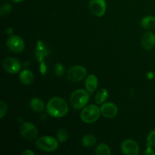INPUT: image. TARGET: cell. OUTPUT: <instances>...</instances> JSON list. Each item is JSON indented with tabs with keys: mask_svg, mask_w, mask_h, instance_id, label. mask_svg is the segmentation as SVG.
<instances>
[{
	"mask_svg": "<svg viewBox=\"0 0 155 155\" xmlns=\"http://www.w3.org/2000/svg\"><path fill=\"white\" fill-rule=\"evenodd\" d=\"M121 150L124 154L137 155L139 152V147L134 140L127 139L121 144Z\"/></svg>",
	"mask_w": 155,
	"mask_h": 155,
	"instance_id": "9",
	"label": "cell"
},
{
	"mask_svg": "<svg viewBox=\"0 0 155 155\" xmlns=\"http://www.w3.org/2000/svg\"><path fill=\"white\" fill-rule=\"evenodd\" d=\"M86 75V69L82 66H74L70 68L68 72V79L71 82H79L84 79Z\"/></svg>",
	"mask_w": 155,
	"mask_h": 155,
	"instance_id": "5",
	"label": "cell"
},
{
	"mask_svg": "<svg viewBox=\"0 0 155 155\" xmlns=\"http://www.w3.org/2000/svg\"><path fill=\"white\" fill-rule=\"evenodd\" d=\"M142 45L145 50H150L155 45V35L151 32H148L142 36Z\"/></svg>",
	"mask_w": 155,
	"mask_h": 155,
	"instance_id": "12",
	"label": "cell"
},
{
	"mask_svg": "<svg viewBox=\"0 0 155 155\" xmlns=\"http://www.w3.org/2000/svg\"><path fill=\"white\" fill-rule=\"evenodd\" d=\"M36 145L41 151L45 152H51L57 149L58 143L57 140L51 136H43L37 139Z\"/></svg>",
	"mask_w": 155,
	"mask_h": 155,
	"instance_id": "4",
	"label": "cell"
},
{
	"mask_svg": "<svg viewBox=\"0 0 155 155\" xmlns=\"http://www.w3.org/2000/svg\"><path fill=\"white\" fill-rule=\"evenodd\" d=\"M54 72L58 77H61L63 75L64 72V68L61 64H56L54 66Z\"/></svg>",
	"mask_w": 155,
	"mask_h": 155,
	"instance_id": "22",
	"label": "cell"
},
{
	"mask_svg": "<svg viewBox=\"0 0 155 155\" xmlns=\"http://www.w3.org/2000/svg\"><path fill=\"white\" fill-rule=\"evenodd\" d=\"M147 141H148V145L155 146V130L151 131L148 134V137H147Z\"/></svg>",
	"mask_w": 155,
	"mask_h": 155,
	"instance_id": "23",
	"label": "cell"
},
{
	"mask_svg": "<svg viewBox=\"0 0 155 155\" xmlns=\"http://www.w3.org/2000/svg\"><path fill=\"white\" fill-rule=\"evenodd\" d=\"M96 138L93 135H86L82 139V142L84 147L90 148V147L94 146L96 144Z\"/></svg>",
	"mask_w": 155,
	"mask_h": 155,
	"instance_id": "17",
	"label": "cell"
},
{
	"mask_svg": "<svg viewBox=\"0 0 155 155\" xmlns=\"http://www.w3.org/2000/svg\"><path fill=\"white\" fill-rule=\"evenodd\" d=\"M20 80L25 85H30L34 80V75L29 70H24L20 74Z\"/></svg>",
	"mask_w": 155,
	"mask_h": 155,
	"instance_id": "14",
	"label": "cell"
},
{
	"mask_svg": "<svg viewBox=\"0 0 155 155\" xmlns=\"http://www.w3.org/2000/svg\"><path fill=\"white\" fill-rule=\"evenodd\" d=\"M30 107L36 112H42L44 109V103L39 98H34L30 101Z\"/></svg>",
	"mask_w": 155,
	"mask_h": 155,
	"instance_id": "15",
	"label": "cell"
},
{
	"mask_svg": "<svg viewBox=\"0 0 155 155\" xmlns=\"http://www.w3.org/2000/svg\"><path fill=\"white\" fill-rule=\"evenodd\" d=\"M86 89L89 93H92L95 91L98 86V79L94 74H90L89 77H87L85 83Z\"/></svg>",
	"mask_w": 155,
	"mask_h": 155,
	"instance_id": "13",
	"label": "cell"
},
{
	"mask_svg": "<svg viewBox=\"0 0 155 155\" xmlns=\"http://www.w3.org/2000/svg\"><path fill=\"white\" fill-rule=\"evenodd\" d=\"M20 131H21L23 137L25 138L26 139H28V140H33L34 139H36L38 134L36 127L33 124L29 122L24 123L21 125Z\"/></svg>",
	"mask_w": 155,
	"mask_h": 155,
	"instance_id": "7",
	"label": "cell"
},
{
	"mask_svg": "<svg viewBox=\"0 0 155 155\" xmlns=\"http://www.w3.org/2000/svg\"><path fill=\"white\" fill-rule=\"evenodd\" d=\"M101 110V114L106 118L111 119V118L115 117L117 114L118 109L117 106L113 103H105L103 104L100 108Z\"/></svg>",
	"mask_w": 155,
	"mask_h": 155,
	"instance_id": "11",
	"label": "cell"
},
{
	"mask_svg": "<svg viewBox=\"0 0 155 155\" xmlns=\"http://www.w3.org/2000/svg\"><path fill=\"white\" fill-rule=\"evenodd\" d=\"M142 26L146 30L155 28V18L152 16H146L143 18L142 20Z\"/></svg>",
	"mask_w": 155,
	"mask_h": 155,
	"instance_id": "16",
	"label": "cell"
},
{
	"mask_svg": "<svg viewBox=\"0 0 155 155\" xmlns=\"http://www.w3.org/2000/svg\"><path fill=\"white\" fill-rule=\"evenodd\" d=\"M22 154L23 155H27V154L33 155V154H34V153H33L32 151H30V150H27V151H24V152L22 153Z\"/></svg>",
	"mask_w": 155,
	"mask_h": 155,
	"instance_id": "26",
	"label": "cell"
},
{
	"mask_svg": "<svg viewBox=\"0 0 155 155\" xmlns=\"http://www.w3.org/2000/svg\"><path fill=\"white\" fill-rule=\"evenodd\" d=\"M151 147H152L151 145H148V148H147L146 151L144 152V154H147V155H154L155 152L154 151V150L152 149V148H151Z\"/></svg>",
	"mask_w": 155,
	"mask_h": 155,
	"instance_id": "25",
	"label": "cell"
},
{
	"mask_svg": "<svg viewBox=\"0 0 155 155\" xmlns=\"http://www.w3.org/2000/svg\"><path fill=\"white\" fill-rule=\"evenodd\" d=\"M89 95L83 89L74 91L71 96V104L75 109L80 110L83 108L88 103Z\"/></svg>",
	"mask_w": 155,
	"mask_h": 155,
	"instance_id": "2",
	"label": "cell"
},
{
	"mask_svg": "<svg viewBox=\"0 0 155 155\" xmlns=\"http://www.w3.org/2000/svg\"><path fill=\"white\" fill-rule=\"evenodd\" d=\"M47 113L54 117H62L68 111V106L63 98L54 97L50 99L46 106Z\"/></svg>",
	"mask_w": 155,
	"mask_h": 155,
	"instance_id": "1",
	"label": "cell"
},
{
	"mask_svg": "<svg viewBox=\"0 0 155 155\" xmlns=\"http://www.w3.org/2000/svg\"><path fill=\"white\" fill-rule=\"evenodd\" d=\"M6 44H7V46L8 47L9 49L13 52L21 53L24 49V41L18 36L12 35L8 39Z\"/></svg>",
	"mask_w": 155,
	"mask_h": 155,
	"instance_id": "6",
	"label": "cell"
},
{
	"mask_svg": "<svg viewBox=\"0 0 155 155\" xmlns=\"http://www.w3.org/2000/svg\"><path fill=\"white\" fill-rule=\"evenodd\" d=\"M3 68L10 74H17L21 70V63L19 61L14 58H6L2 62Z\"/></svg>",
	"mask_w": 155,
	"mask_h": 155,
	"instance_id": "10",
	"label": "cell"
},
{
	"mask_svg": "<svg viewBox=\"0 0 155 155\" xmlns=\"http://www.w3.org/2000/svg\"><path fill=\"white\" fill-rule=\"evenodd\" d=\"M89 6L92 13L97 17L103 16L106 12V2L104 0H90Z\"/></svg>",
	"mask_w": 155,
	"mask_h": 155,
	"instance_id": "8",
	"label": "cell"
},
{
	"mask_svg": "<svg viewBox=\"0 0 155 155\" xmlns=\"http://www.w3.org/2000/svg\"><path fill=\"white\" fill-rule=\"evenodd\" d=\"M11 12H12V6L8 4L3 5L0 9V14H1V16L2 17H6L7 15H8Z\"/></svg>",
	"mask_w": 155,
	"mask_h": 155,
	"instance_id": "21",
	"label": "cell"
},
{
	"mask_svg": "<svg viewBox=\"0 0 155 155\" xmlns=\"http://www.w3.org/2000/svg\"><path fill=\"white\" fill-rule=\"evenodd\" d=\"M108 96V92L106 89H101L97 92V95L95 96V101L97 104H102L104 101L107 98Z\"/></svg>",
	"mask_w": 155,
	"mask_h": 155,
	"instance_id": "18",
	"label": "cell"
},
{
	"mask_svg": "<svg viewBox=\"0 0 155 155\" xmlns=\"http://www.w3.org/2000/svg\"><path fill=\"white\" fill-rule=\"evenodd\" d=\"M57 137L61 143H64V142H66L68 139V131H67L66 130H64V129H61V130H60L58 132Z\"/></svg>",
	"mask_w": 155,
	"mask_h": 155,
	"instance_id": "20",
	"label": "cell"
},
{
	"mask_svg": "<svg viewBox=\"0 0 155 155\" xmlns=\"http://www.w3.org/2000/svg\"><path fill=\"white\" fill-rule=\"evenodd\" d=\"M101 114V110L95 104H91L85 107L81 112L80 117L84 123L92 124L98 119Z\"/></svg>",
	"mask_w": 155,
	"mask_h": 155,
	"instance_id": "3",
	"label": "cell"
},
{
	"mask_svg": "<svg viewBox=\"0 0 155 155\" xmlns=\"http://www.w3.org/2000/svg\"><path fill=\"white\" fill-rule=\"evenodd\" d=\"M95 154L98 155H109L110 154V148L105 144H100L95 149Z\"/></svg>",
	"mask_w": 155,
	"mask_h": 155,
	"instance_id": "19",
	"label": "cell"
},
{
	"mask_svg": "<svg viewBox=\"0 0 155 155\" xmlns=\"http://www.w3.org/2000/svg\"><path fill=\"white\" fill-rule=\"evenodd\" d=\"M7 112V105L3 101H0V118H3V117L6 114Z\"/></svg>",
	"mask_w": 155,
	"mask_h": 155,
	"instance_id": "24",
	"label": "cell"
},
{
	"mask_svg": "<svg viewBox=\"0 0 155 155\" xmlns=\"http://www.w3.org/2000/svg\"><path fill=\"white\" fill-rule=\"evenodd\" d=\"M12 1H14L15 2H21L24 1V0H12Z\"/></svg>",
	"mask_w": 155,
	"mask_h": 155,
	"instance_id": "27",
	"label": "cell"
}]
</instances>
